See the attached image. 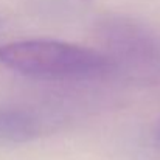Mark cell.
I'll use <instances>...</instances> for the list:
<instances>
[{
  "mask_svg": "<svg viewBox=\"0 0 160 160\" xmlns=\"http://www.w3.org/2000/svg\"><path fill=\"white\" fill-rule=\"evenodd\" d=\"M0 64L42 81H90L107 75L112 68L109 58L97 50L47 39L0 45Z\"/></svg>",
  "mask_w": 160,
  "mask_h": 160,
  "instance_id": "6da1fadb",
  "label": "cell"
},
{
  "mask_svg": "<svg viewBox=\"0 0 160 160\" xmlns=\"http://www.w3.org/2000/svg\"><path fill=\"white\" fill-rule=\"evenodd\" d=\"M41 120L30 110L0 107V142L22 143L41 134Z\"/></svg>",
  "mask_w": 160,
  "mask_h": 160,
  "instance_id": "7a4b0ae2",
  "label": "cell"
}]
</instances>
